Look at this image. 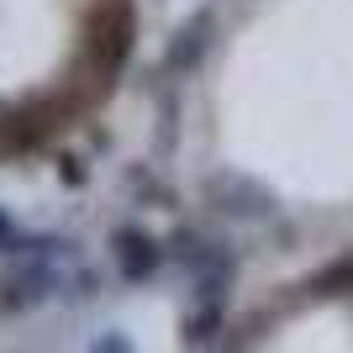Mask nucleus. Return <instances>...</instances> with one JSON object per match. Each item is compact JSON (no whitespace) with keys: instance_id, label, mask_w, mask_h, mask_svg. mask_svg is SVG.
<instances>
[{"instance_id":"1","label":"nucleus","mask_w":353,"mask_h":353,"mask_svg":"<svg viewBox=\"0 0 353 353\" xmlns=\"http://www.w3.org/2000/svg\"><path fill=\"white\" fill-rule=\"evenodd\" d=\"M206 201L232 221H253V216H269V211H274V195L248 174H211L206 179Z\"/></svg>"},{"instance_id":"2","label":"nucleus","mask_w":353,"mask_h":353,"mask_svg":"<svg viewBox=\"0 0 353 353\" xmlns=\"http://www.w3.org/2000/svg\"><path fill=\"white\" fill-rule=\"evenodd\" d=\"M59 290V274H53V259H27L16 264V274L0 285V311H27V306H43L53 301Z\"/></svg>"},{"instance_id":"3","label":"nucleus","mask_w":353,"mask_h":353,"mask_svg":"<svg viewBox=\"0 0 353 353\" xmlns=\"http://www.w3.org/2000/svg\"><path fill=\"white\" fill-rule=\"evenodd\" d=\"M111 253H117V269H121L127 285H148L163 264V248L143 227H117V232H111Z\"/></svg>"},{"instance_id":"4","label":"nucleus","mask_w":353,"mask_h":353,"mask_svg":"<svg viewBox=\"0 0 353 353\" xmlns=\"http://www.w3.org/2000/svg\"><path fill=\"white\" fill-rule=\"evenodd\" d=\"M211 37H216V16L211 11H195L185 27L169 37V48H163V69H174V74H190L195 63L206 59V48H211Z\"/></svg>"},{"instance_id":"5","label":"nucleus","mask_w":353,"mask_h":353,"mask_svg":"<svg viewBox=\"0 0 353 353\" xmlns=\"http://www.w3.org/2000/svg\"><path fill=\"white\" fill-rule=\"evenodd\" d=\"M90 59H95V69H101V74H117L121 63L132 59V16H127V11L105 16L101 32L90 37Z\"/></svg>"},{"instance_id":"6","label":"nucleus","mask_w":353,"mask_h":353,"mask_svg":"<svg viewBox=\"0 0 353 353\" xmlns=\"http://www.w3.org/2000/svg\"><path fill=\"white\" fill-rule=\"evenodd\" d=\"M311 295H353V259H338V264H327L316 280H306Z\"/></svg>"},{"instance_id":"7","label":"nucleus","mask_w":353,"mask_h":353,"mask_svg":"<svg viewBox=\"0 0 353 353\" xmlns=\"http://www.w3.org/2000/svg\"><path fill=\"white\" fill-rule=\"evenodd\" d=\"M216 332H221V301H201V311L185 322V338L201 348V343H216Z\"/></svg>"},{"instance_id":"8","label":"nucleus","mask_w":353,"mask_h":353,"mask_svg":"<svg viewBox=\"0 0 353 353\" xmlns=\"http://www.w3.org/2000/svg\"><path fill=\"white\" fill-rule=\"evenodd\" d=\"M74 295H79V301H95V295H101V274H95V269H79V274H74Z\"/></svg>"},{"instance_id":"9","label":"nucleus","mask_w":353,"mask_h":353,"mask_svg":"<svg viewBox=\"0 0 353 353\" xmlns=\"http://www.w3.org/2000/svg\"><path fill=\"white\" fill-rule=\"evenodd\" d=\"M90 348H105V353H117V348H132L127 338H117V332H105V338H90Z\"/></svg>"},{"instance_id":"10","label":"nucleus","mask_w":353,"mask_h":353,"mask_svg":"<svg viewBox=\"0 0 353 353\" xmlns=\"http://www.w3.org/2000/svg\"><path fill=\"white\" fill-rule=\"evenodd\" d=\"M63 179H69V185H85V179H90V169H79L74 159H63Z\"/></svg>"},{"instance_id":"11","label":"nucleus","mask_w":353,"mask_h":353,"mask_svg":"<svg viewBox=\"0 0 353 353\" xmlns=\"http://www.w3.org/2000/svg\"><path fill=\"white\" fill-rule=\"evenodd\" d=\"M16 227H11V216H6V211H0V243H6V237H11Z\"/></svg>"}]
</instances>
